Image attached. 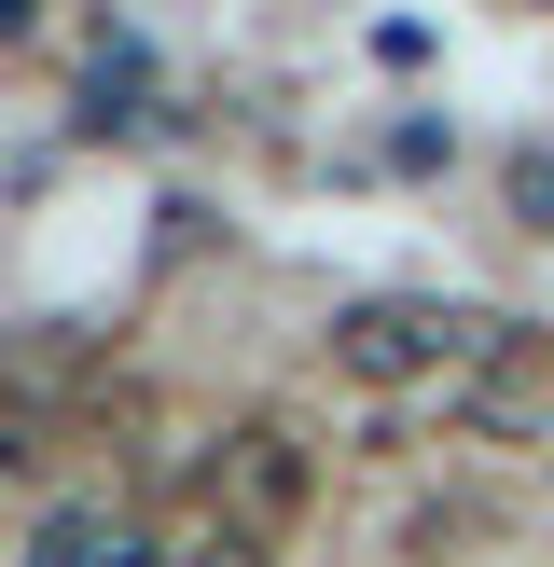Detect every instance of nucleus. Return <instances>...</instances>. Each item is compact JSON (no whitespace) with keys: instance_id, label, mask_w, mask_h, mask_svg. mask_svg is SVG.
I'll return each instance as SVG.
<instances>
[{"instance_id":"nucleus-1","label":"nucleus","mask_w":554,"mask_h":567,"mask_svg":"<svg viewBox=\"0 0 554 567\" xmlns=\"http://www.w3.org/2000/svg\"><path fill=\"white\" fill-rule=\"evenodd\" d=\"M485 347H499L485 305H416V291H375V305H347V319L319 332V360L347 388H430V402H458V388L485 374Z\"/></svg>"},{"instance_id":"nucleus-2","label":"nucleus","mask_w":554,"mask_h":567,"mask_svg":"<svg viewBox=\"0 0 554 567\" xmlns=\"http://www.w3.org/2000/svg\"><path fill=\"white\" fill-rule=\"evenodd\" d=\"M305 498H319V443H305L291 415H236L222 457H208V513L277 540V526H305Z\"/></svg>"},{"instance_id":"nucleus-3","label":"nucleus","mask_w":554,"mask_h":567,"mask_svg":"<svg viewBox=\"0 0 554 567\" xmlns=\"http://www.w3.org/2000/svg\"><path fill=\"white\" fill-rule=\"evenodd\" d=\"M458 430H541L554 415V332H526V319H499V347H485V374L458 388Z\"/></svg>"},{"instance_id":"nucleus-4","label":"nucleus","mask_w":554,"mask_h":567,"mask_svg":"<svg viewBox=\"0 0 554 567\" xmlns=\"http://www.w3.org/2000/svg\"><path fill=\"white\" fill-rule=\"evenodd\" d=\"M28 567H166V554L138 540L125 513H42V540H28Z\"/></svg>"},{"instance_id":"nucleus-5","label":"nucleus","mask_w":554,"mask_h":567,"mask_svg":"<svg viewBox=\"0 0 554 567\" xmlns=\"http://www.w3.org/2000/svg\"><path fill=\"white\" fill-rule=\"evenodd\" d=\"M166 567H277V540H264V526H222V513H208V526H194V540L166 554Z\"/></svg>"},{"instance_id":"nucleus-6","label":"nucleus","mask_w":554,"mask_h":567,"mask_svg":"<svg viewBox=\"0 0 554 567\" xmlns=\"http://www.w3.org/2000/svg\"><path fill=\"white\" fill-rule=\"evenodd\" d=\"M513 208H526V221L554 236V153H526V166H513Z\"/></svg>"}]
</instances>
